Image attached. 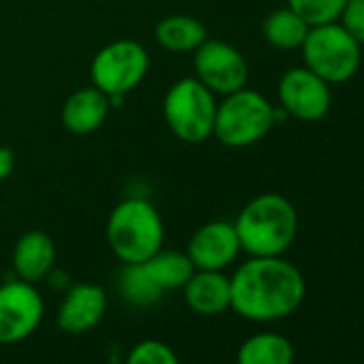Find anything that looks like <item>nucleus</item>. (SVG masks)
<instances>
[{"mask_svg": "<svg viewBox=\"0 0 364 364\" xmlns=\"http://www.w3.org/2000/svg\"><path fill=\"white\" fill-rule=\"evenodd\" d=\"M230 309L249 321H277L291 315L304 300L302 272L283 255L249 257L230 277Z\"/></svg>", "mask_w": 364, "mask_h": 364, "instance_id": "f257e3e1", "label": "nucleus"}, {"mask_svg": "<svg viewBox=\"0 0 364 364\" xmlns=\"http://www.w3.org/2000/svg\"><path fill=\"white\" fill-rule=\"evenodd\" d=\"M234 228L249 257H277L296 240L298 210L285 196L262 193L245 204Z\"/></svg>", "mask_w": 364, "mask_h": 364, "instance_id": "f03ea898", "label": "nucleus"}, {"mask_svg": "<svg viewBox=\"0 0 364 364\" xmlns=\"http://www.w3.org/2000/svg\"><path fill=\"white\" fill-rule=\"evenodd\" d=\"M105 236L112 253L122 264H141L163 249L165 225L148 200L127 198L109 213Z\"/></svg>", "mask_w": 364, "mask_h": 364, "instance_id": "7ed1b4c3", "label": "nucleus"}, {"mask_svg": "<svg viewBox=\"0 0 364 364\" xmlns=\"http://www.w3.org/2000/svg\"><path fill=\"white\" fill-rule=\"evenodd\" d=\"M277 107L257 90L240 88L217 103L213 137L228 148H249L277 124Z\"/></svg>", "mask_w": 364, "mask_h": 364, "instance_id": "20e7f679", "label": "nucleus"}, {"mask_svg": "<svg viewBox=\"0 0 364 364\" xmlns=\"http://www.w3.org/2000/svg\"><path fill=\"white\" fill-rule=\"evenodd\" d=\"M217 116V95L196 75L173 82L163 97V120L185 144H204L213 137Z\"/></svg>", "mask_w": 364, "mask_h": 364, "instance_id": "39448f33", "label": "nucleus"}, {"mask_svg": "<svg viewBox=\"0 0 364 364\" xmlns=\"http://www.w3.org/2000/svg\"><path fill=\"white\" fill-rule=\"evenodd\" d=\"M300 52L304 67L330 86L349 82L362 65V46L338 22L311 26Z\"/></svg>", "mask_w": 364, "mask_h": 364, "instance_id": "423d86ee", "label": "nucleus"}, {"mask_svg": "<svg viewBox=\"0 0 364 364\" xmlns=\"http://www.w3.org/2000/svg\"><path fill=\"white\" fill-rule=\"evenodd\" d=\"M150 69V56L139 41L118 39L103 46L90 63L92 86L107 97H127Z\"/></svg>", "mask_w": 364, "mask_h": 364, "instance_id": "0eeeda50", "label": "nucleus"}, {"mask_svg": "<svg viewBox=\"0 0 364 364\" xmlns=\"http://www.w3.org/2000/svg\"><path fill=\"white\" fill-rule=\"evenodd\" d=\"M46 302L35 283L14 279L0 285V345L26 341L43 321Z\"/></svg>", "mask_w": 364, "mask_h": 364, "instance_id": "6e6552de", "label": "nucleus"}, {"mask_svg": "<svg viewBox=\"0 0 364 364\" xmlns=\"http://www.w3.org/2000/svg\"><path fill=\"white\" fill-rule=\"evenodd\" d=\"M196 77L213 95H232L249 84V65L238 48L219 39H206L193 52Z\"/></svg>", "mask_w": 364, "mask_h": 364, "instance_id": "1a4fd4ad", "label": "nucleus"}, {"mask_svg": "<svg viewBox=\"0 0 364 364\" xmlns=\"http://www.w3.org/2000/svg\"><path fill=\"white\" fill-rule=\"evenodd\" d=\"M279 107L287 118H296L300 122H317L321 120L332 105L330 84L315 75L311 69L291 67L287 69L277 86Z\"/></svg>", "mask_w": 364, "mask_h": 364, "instance_id": "9d476101", "label": "nucleus"}, {"mask_svg": "<svg viewBox=\"0 0 364 364\" xmlns=\"http://www.w3.org/2000/svg\"><path fill=\"white\" fill-rule=\"evenodd\" d=\"M240 251L234 223L208 221L191 236L185 253L196 270H225L236 262Z\"/></svg>", "mask_w": 364, "mask_h": 364, "instance_id": "9b49d317", "label": "nucleus"}, {"mask_svg": "<svg viewBox=\"0 0 364 364\" xmlns=\"http://www.w3.org/2000/svg\"><path fill=\"white\" fill-rule=\"evenodd\" d=\"M107 311V294L97 283H75L58 306V328L67 334H84L101 323Z\"/></svg>", "mask_w": 364, "mask_h": 364, "instance_id": "f8f14e48", "label": "nucleus"}, {"mask_svg": "<svg viewBox=\"0 0 364 364\" xmlns=\"http://www.w3.org/2000/svg\"><path fill=\"white\" fill-rule=\"evenodd\" d=\"M11 264L16 279L37 285L56 268V245L46 232L31 230L18 238L11 253Z\"/></svg>", "mask_w": 364, "mask_h": 364, "instance_id": "ddd939ff", "label": "nucleus"}, {"mask_svg": "<svg viewBox=\"0 0 364 364\" xmlns=\"http://www.w3.org/2000/svg\"><path fill=\"white\" fill-rule=\"evenodd\" d=\"M180 291L198 315H221L232 304V285L223 270H196Z\"/></svg>", "mask_w": 364, "mask_h": 364, "instance_id": "4468645a", "label": "nucleus"}, {"mask_svg": "<svg viewBox=\"0 0 364 364\" xmlns=\"http://www.w3.org/2000/svg\"><path fill=\"white\" fill-rule=\"evenodd\" d=\"M109 99L95 86L80 88L71 92L63 105L60 120L63 127L73 135H90L103 127L109 116Z\"/></svg>", "mask_w": 364, "mask_h": 364, "instance_id": "2eb2a0df", "label": "nucleus"}, {"mask_svg": "<svg viewBox=\"0 0 364 364\" xmlns=\"http://www.w3.org/2000/svg\"><path fill=\"white\" fill-rule=\"evenodd\" d=\"M154 39L171 54H193L208 39V31L193 16L173 14L156 22Z\"/></svg>", "mask_w": 364, "mask_h": 364, "instance_id": "dca6fc26", "label": "nucleus"}, {"mask_svg": "<svg viewBox=\"0 0 364 364\" xmlns=\"http://www.w3.org/2000/svg\"><path fill=\"white\" fill-rule=\"evenodd\" d=\"M236 364H294V345L279 332H257L238 347Z\"/></svg>", "mask_w": 364, "mask_h": 364, "instance_id": "f3484780", "label": "nucleus"}, {"mask_svg": "<svg viewBox=\"0 0 364 364\" xmlns=\"http://www.w3.org/2000/svg\"><path fill=\"white\" fill-rule=\"evenodd\" d=\"M152 281L167 294L173 289H182L185 283L196 272V266L191 264L189 255L185 251H156L150 259L141 262Z\"/></svg>", "mask_w": 364, "mask_h": 364, "instance_id": "a211bd4d", "label": "nucleus"}, {"mask_svg": "<svg viewBox=\"0 0 364 364\" xmlns=\"http://www.w3.org/2000/svg\"><path fill=\"white\" fill-rule=\"evenodd\" d=\"M309 28L311 26L289 7L274 9L272 14L266 16L264 24H262L264 39L274 50H283V52L300 50V46L304 43V39L309 35Z\"/></svg>", "mask_w": 364, "mask_h": 364, "instance_id": "6ab92c4d", "label": "nucleus"}, {"mask_svg": "<svg viewBox=\"0 0 364 364\" xmlns=\"http://www.w3.org/2000/svg\"><path fill=\"white\" fill-rule=\"evenodd\" d=\"M118 291L133 306H152L165 296V291L152 281L144 264H124L118 274Z\"/></svg>", "mask_w": 364, "mask_h": 364, "instance_id": "aec40b11", "label": "nucleus"}, {"mask_svg": "<svg viewBox=\"0 0 364 364\" xmlns=\"http://www.w3.org/2000/svg\"><path fill=\"white\" fill-rule=\"evenodd\" d=\"M347 0H287V7L296 11L309 26L336 22Z\"/></svg>", "mask_w": 364, "mask_h": 364, "instance_id": "412c9836", "label": "nucleus"}, {"mask_svg": "<svg viewBox=\"0 0 364 364\" xmlns=\"http://www.w3.org/2000/svg\"><path fill=\"white\" fill-rule=\"evenodd\" d=\"M124 364H180L176 351L156 338H144L131 347Z\"/></svg>", "mask_w": 364, "mask_h": 364, "instance_id": "4be33fe9", "label": "nucleus"}, {"mask_svg": "<svg viewBox=\"0 0 364 364\" xmlns=\"http://www.w3.org/2000/svg\"><path fill=\"white\" fill-rule=\"evenodd\" d=\"M336 22L364 48V0H347Z\"/></svg>", "mask_w": 364, "mask_h": 364, "instance_id": "5701e85b", "label": "nucleus"}, {"mask_svg": "<svg viewBox=\"0 0 364 364\" xmlns=\"http://www.w3.org/2000/svg\"><path fill=\"white\" fill-rule=\"evenodd\" d=\"M16 169V152L7 146H0V182H5Z\"/></svg>", "mask_w": 364, "mask_h": 364, "instance_id": "b1692460", "label": "nucleus"}]
</instances>
